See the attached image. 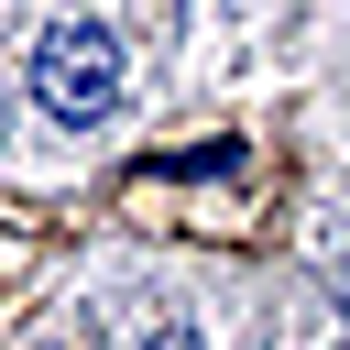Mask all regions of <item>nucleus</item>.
<instances>
[{"label":"nucleus","mask_w":350,"mask_h":350,"mask_svg":"<svg viewBox=\"0 0 350 350\" xmlns=\"http://www.w3.org/2000/svg\"><path fill=\"white\" fill-rule=\"evenodd\" d=\"M33 98H44V120H66V131L109 120V109H120V33H109V22H55V33L33 44Z\"/></svg>","instance_id":"f257e3e1"}]
</instances>
